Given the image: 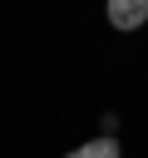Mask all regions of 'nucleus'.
Listing matches in <instances>:
<instances>
[{"instance_id":"obj_1","label":"nucleus","mask_w":148,"mask_h":158,"mask_svg":"<svg viewBox=\"0 0 148 158\" xmlns=\"http://www.w3.org/2000/svg\"><path fill=\"white\" fill-rule=\"evenodd\" d=\"M104 20L113 30H138V25H148V0H109Z\"/></svg>"},{"instance_id":"obj_2","label":"nucleus","mask_w":148,"mask_h":158,"mask_svg":"<svg viewBox=\"0 0 148 158\" xmlns=\"http://www.w3.org/2000/svg\"><path fill=\"white\" fill-rule=\"evenodd\" d=\"M64 158H123V148H118V138L94 133L89 143H79V148H74V153H64Z\"/></svg>"}]
</instances>
